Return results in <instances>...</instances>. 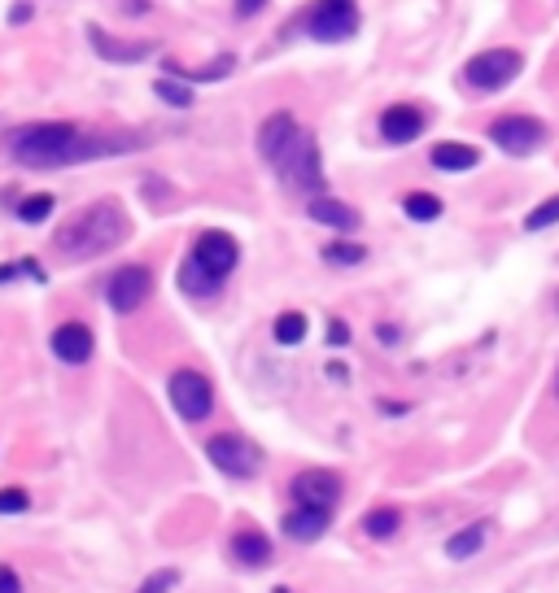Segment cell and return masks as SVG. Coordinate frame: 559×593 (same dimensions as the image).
<instances>
[{
    "label": "cell",
    "mask_w": 559,
    "mask_h": 593,
    "mask_svg": "<svg viewBox=\"0 0 559 593\" xmlns=\"http://www.w3.org/2000/svg\"><path fill=\"white\" fill-rule=\"evenodd\" d=\"M132 144V136H83L75 123H27L9 136V153L31 171H53V166H75L92 157L132 153Z\"/></svg>",
    "instance_id": "6da1fadb"
},
{
    "label": "cell",
    "mask_w": 559,
    "mask_h": 593,
    "mask_svg": "<svg viewBox=\"0 0 559 593\" xmlns=\"http://www.w3.org/2000/svg\"><path fill=\"white\" fill-rule=\"evenodd\" d=\"M127 232H132V223H127L123 205L118 201H92V205H83L79 214H70V219L57 227L53 249L66 253V258H101V253L123 245Z\"/></svg>",
    "instance_id": "7a4b0ae2"
},
{
    "label": "cell",
    "mask_w": 559,
    "mask_h": 593,
    "mask_svg": "<svg viewBox=\"0 0 559 593\" xmlns=\"http://www.w3.org/2000/svg\"><path fill=\"white\" fill-rule=\"evenodd\" d=\"M271 166H276V175L284 179V188H293V192H315L319 184H324L319 144H315L311 131H297V136L289 140V149H284Z\"/></svg>",
    "instance_id": "3957f363"
},
{
    "label": "cell",
    "mask_w": 559,
    "mask_h": 593,
    "mask_svg": "<svg viewBox=\"0 0 559 593\" xmlns=\"http://www.w3.org/2000/svg\"><path fill=\"white\" fill-rule=\"evenodd\" d=\"M520 70H525V57H520L516 48H485V53H477L463 66V79L477 92H498V88H507Z\"/></svg>",
    "instance_id": "277c9868"
},
{
    "label": "cell",
    "mask_w": 559,
    "mask_h": 593,
    "mask_svg": "<svg viewBox=\"0 0 559 593\" xmlns=\"http://www.w3.org/2000/svg\"><path fill=\"white\" fill-rule=\"evenodd\" d=\"M359 31V9L354 0H315L306 14V35L319 44H341Z\"/></svg>",
    "instance_id": "5b68a950"
},
{
    "label": "cell",
    "mask_w": 559,
    "mask_h": 593,
    "mask_svg": "<svg viewBox=\"0 0 559 593\" xmlns=\"http://www.w3.org/2000/svg\"><path fill=\"white\" fill-rule=\"evenodd\" d=\"M166 397H171L175 415H180L184 423H201V419H210V410H214L210 380L201 371H188V367L166 380Z\"/></svg>",
    "instance_id": "8992f818"
},
{
    "label": "cell",
    "mask_w": 559,
    "mask_h": 593,
    "mask_svg": "<svg viewBox=\"0 0 559 593\" xmlns=\"http://www.w3.org/2000/svg\"><path fill=\"white\" fill-rule=\"evenodd\" d=\"M206 454H210V463L219 467L223 476H236V480L258 476V467H263V454H258V445L245 441L241 432H219V437H210V441H206Z\"/></svg>",
    "instance_id": "52a82bcc"
},
{
    "label": "cell",
    "mask_w": 559,
    "mask_h": 593,
    "mask_svg": "<svg viewBox=\"0 0 559 593\" xmlns=\"http://www.w3.org/2000/svg\"><path fill=\"white\" fill-rule=\"evenodd\" d=\"M490 140H494L503 153H511V157H525V153H533V149H542L546 127H542L533 114H507V118H498V123L490 127Z\"/></svg>",
    "instance_id": "ba28073f"
},
{
    "label": "cell",
    "mask_w": 559,
    "mask_h": 593,
    "mask_svg": "<svg viewBox=\"0 0 559 593\" xmlns=\"http://www.w3.org/2000/svg\"><path fill=\"white\" fill-rule=\"evenodd\" d=\"M153 293V275L149 266H123V271L110 275V284H105V301H110V310L118 314H132L149 301Z\"/></svg>",
    "instance_id": "9c48e42d"
},
{
    "label": "cell",
    "mask_w": 559,
    "mask_h": 593,
    "mask_svg": "<svg viewBox=\"0 0 559 593\" xmlns=\"http://www.w3.org/2000/svg\"><path fill=\"white\" fill-rule=\"evenodd\" d=\"M188 258H193L201 271H210L214 280H228L236 271V262H241V245H236V236H228V232H201Z\"/></svg>",
    "instance_id": "30bf717a"
},
{
    "label": "cell",
    "mask_w": 559,
    "mask_h": 593,
    "mask_svg": "<svg viewBox=\"0 0 559 593\" xmlns=\"http://www.w3.org/2000/svg\"><path fill=\"white\" fill-rule=\"evenodd\" d=\"M289 493H293L297 506H328V511H332V502L341 498V476H337V471H328V467L297 471L293 484H289Z\"/></svg>",
    "instance_id": "8fae6325"
},
{
    "label": "cell",
    "mask_w": 559,
    "mask_h": 593,
    "mask_svg": "<svg viewBox=\"0 0 559 593\" xmlns=\"http://www.w3.org/2000/svg\"><path fill=\"white\" fill-rule=\"evenodd\" d=\"M88 40L97 48V57H105V62H123V66H136V62H145V57L158 53L153 40H114V35H105L101 27H88Z\"/></svg>",
    "instance_id": "7c38bea8"
},
{
    "label": "cell",
    "mask_w": 559,
    "mask_h": 593,
    "mask_svg": "<svg viewBox=\"0 0 559 593\" xmlns=\"http://www.w3.org/2000/svg\"><path fill=\"white\" fill-rule=\"evenodd\" d=\"M428 127L424 110H415V105H389L385 114H380V136H385L389 144H411L420 140Z\"/></svg>",
    "instance_id": "4fadbf2b"
},
{
    "label": "cell",
    "mask_w": 559,
    "mask_h": 593,
    "mask_svg": "<svg viewBox=\"0 0 559 593\" xmlns=\"http://www.w3.org/2000/svg\"><path fill=\"white\" fill-rule=\"evenodd\" d=\"M92 349H97V341H92L88 323H62V328L53 332V354L62 358L66 367H83V362L92 358Z\"/></svg>",
    "instance_id": "5bb4252c"
},
{
    "label": "cell",
    "mask_w": 559,
    "mask_h": 593,
    "mask_svg": "<svg viewBox=\"0 0 559 593\" xmlns=\"http://www.w3.org/2000/svg\"><path fill=\"white\" fill-rule=\"evenodd\" d=\"M284 537L293 541H319L328 532V506H293L289 515L280 519Z\"/></svg>",
    "instance_id": "9a60e30c"
},
{
    "label": "cell",
    "mask_w": 559,
    "mask_h": 593,
    "mask_svg": "<svg viewBox=\"0 0 559 593\" xmlns=\"http://www.w3.org/2000/svg\"><path fill=\"white\" fill-rule=\"evenodd\" d=\"M297 131H302V127H297V118H293L289 110L271 114L267 123L258 127V153H263L267 162H276V157H280L284 149H289V140L297 136Z\"/></svg>",
    "instance_id": "2e32d148"
},
{
    "label": "cell",
    "mask_w": 559,
    "mask_h": 593,
    "mask_svg": "<svg viewBox=\"0 0 559 593\" xmlns=\"http://www.w3.org/2000/svg\"><path fill=\"white\" fill-rule=\"evenodd\" d=\"M433 166L437 171H472V166L481 162V149H472V144H463V140H442V144H433Z\"/></svg>",
    "instance_id": "e0dca14e"
},
{
    "label": "cell",
    "mask_w": 559,
    "mask_h": 593,
    "mask_svg": "<svg viewBox=\"0 0 559 593\" xmlns=\"http://www.w3.org/2000/svg\"><path fill=\"white\" fill-rule=\"evenodd\" d=\"M232 559L241 567H267L271 563V541L263 537V532H254V528H241L232 537Z\"/></svg>",
    "instance_id": "ac0fdd59"
},
{
    "label": "cell",
    "mask_w": 559,
    "mask_h": 593,
    "mask_svg": "<svg viewBox=\"0 0 559 593\" xmlns=\"http://www.w3.org/2000/svg\"><path fill=\"white\" fill-rule=\"evenodd\" d=\"M311 219L324 227H337V232H354L359 227V210L346 201H332V197H315L311 201Z\"/></svg>",
    "instance_id": "d6986e66"
},
{
    "label": "cell",
    "mask_w": 559,
    "mask_h": 593,
    "mask_svg": "<svg viewBox=\"0 0 559 593\" xmlns=\"http://www.w3.org/2000/svg\"><path fill=\"white\" fill-rule=\"evenodd\" d=\"M485 537H490V524H485V519H477V524L459 528L455 537L446 541V554H450L455 563H463V559H477L481 546H485Z\"/></svg>",
    "instance_id": "ffe728a7"
},
{
    "label": "cell",
    "mask_w": 559,
    "mask_h": 593,
    "mask_svg": "<svg viewBox=\"0 0 559 593\" xmlns=\"http://www.w3.org/2000/svg\"><path fill=\"white\" fill-rule=\"evenodd\" d=\"M180 288H184L188 297H214L223 288V280H214V275L201 271L193 258H184V266H180Z\"/></svg>",
    "instance_id": "44dd1931"
},
{
    "label": "cell",
    "mask_w": 559,
    "mask_h": 593,
    "mask_svg": "<svg viewBox=\"0 0 559 593\" xmlns=\"http://www.w3.org/2000/svg\"><path fill=\"white\" fill-rule=\"evenodd\" d=\"M402 210H407V219H415V223L442 219V201H437L433 192H407V197H402Z\"/></svg>",
    "instance_id": "7402d4cb"
},
{
    "label": "cell",
    "mask_w": 559,
    "mask_h": 593,
    "mask_svg": "<svg viewBox=\"0 0 559 593\" xmlns=\"http://www.w3.org/2000/svg\"><path fill=\"white\" fill-rule=\"evenodd\" d=\"M232 66H236V57H232V53H223V57H214L210 66H201V70H180V66L171 62V75H175V79H188V83H214V79L228 75Z\"/></svg>",
    "instance_id": "603a6c76"
},
{
    "label": "cell",
    "mask_w": 559,
    "mask_h": 593,
    "mask_svg": "<svg viewBox=\"0 0 559 593\" xmlns=\"http://www.w3.org/2000/svg\"><path fill=\"white\" fill-rule=\"evenodd\" d=\"M398 524H402V515L394 511V506H380V511L363 515V532H367V537H394Z\"/></svg>",
    "instance_id": "cb8c5ba5"
},
{
    "label": "cell",
    "mask_w": 559,
    "mask_h": 593,
    "mask_svg": "<svg viewBox=\"0 0 559 593\" xmlns=\"http://www.w3.org/2000/svg\"><path fill=\"white\" fill-rule=\"evenodd\" d=\"M276 341L280 345H302L306 341V314L302 310H284L276 319Z\"/></svg>",
    "instance_id": "d4e9b609"
},
{
    "label": "cell",
    "mask_w": 559,
    "mask_h": 593,
    "mask_svg": "<svg viewBox=\"0 0 559 593\" xmlns=\"http://www.w3.org/2000/svg\"><path fill=\"white\" fill-rule=\"evenodd\" d=\"M49 214H53V197H49V192H35V197L18 201V219L22 223H44Z\"/></svg>",
    "instance_id": "484cf974"
},
{
    "label": "cell",
    "mask_w": 559,
    "mask_h": 593,
    "mask_svg": "<svg viewBox=\"0 0 559 593\" xmlns=\"http://www.w3.org/2000/svg\"><path fill=\"white\" fill-rule=\"evenodd\" d=\"M153 92H158L166 105H175V110H188V105H193V88L180 83V79H158L153 83Z\"/></svg>",
    "instance_id": "4316f807"
},
{
    "label": "cell",
    "mask_w": 559,
    "mask_h": 593,
    "mask_svg": "<svg viewBox=\"0 0 559 593\" xmlns=\"http://www.w3.org/2000/svg\"><path fill=\"white\" fill-rule=\"evenodd\" d=\"M363 258H367V249L363 245H350V240H337V245L324 249V262H332V266H359Z\"/></svg>",
    "instance_id": "83f0119b"
},
{
    "label": "cell",
    "mask_w": 559,
    "mask_h": 593,
    "mask_svg": "<svg viewBox=\"0 0 559 593\" xmlns=\"http://www.w3.org/2000/svg\"><path fill=\"white\" fill-rule=\"evenodd\" d=\"M559 223V197H551V201H542L538 210L525 219V232H546V227H555Z\"/></svg>",
    "instance_id": "f1b7e54d"
},
{
    "label": "cell",
    "mask_w": 559,
    "mask_h": 593,
    "mask_svg": "<svg viewBox=\"0 0 559 593\" xmlns=\"http://www.w3.org/2000/svg\"><path fill=\"white\" fill-rule=\"evenodd\" d=\"M31 506V493L18 489V484H9V489H0V515H22Z\"/></svg>",
    "instance_id": "f546056e"
},
{
    "label": "cell",
    "mask_w": 559,
    "mask_h": 593,
    "mask_svg": "<svg viewBox=\"0 0 559 593\" xmlns=\"http://www.w3.org/2000/svg\"><path fill=\"white\" fill-rule=\"evenodd\" d=\"M175 585H180V572H175V567H162V572H153L136 593H171Z\"/></svg>",
    "instance_id": "4dcf8cb0"
},
{
    "label": "cell",
    "mask_w": 559,
    "mask_h": 593,
    "mask_svg": "<svg viewBox=\"0 0 559 593\" xmlns=\"http://www.w3.org/2000/svg\"><path fill=\"white\" fill-rule=\"evenodd\" d=\"M0 593H22V580L9 563H0Z\"/></svg>",
    "instance_id": "1f68e13d"
},
{
    "label": "cell",
    "mask_w": 559,
    "mask_h": 593,
    "mask_svg": "<svg viewBox=\"0 0 559 593\" xmlns=\"http://www.w3.org/2000/svg\"><path fill=\"white\" fill-rule=\"evenodd\" d=\"M267 5L271 0H236V18H254V14H263Z\"/></svg>",
    "instance_id": "d6a6232c"
},
{
    "label": "cell",
    "mask_w": 559,
    "mask_h": 593,
    "mask_svg": "<svg viewBox=\"0 0 559 593\" xmlns=\"http://www.w3.org/2000/svg\"><path fill=\"white\" fill-rule=\"evenodd\" d=\"M328 341H332V345H346V341H350V328H346V323H341V319H332V328H328Z\"/></svg>",
    "instance_id": "836d02e7"
},
{
    "label": "cell",
    "mask_w": 559,
    "mask_h": 593,
    "mask_svg": "<svg viewBox=\"0 0 559 593\" xmlns=\"http://www.w3.org/2000/svg\"><path fill=\"white\" fill-rule=\"evenodd\" d=\"M555 393H559V375H555Z\"/></svg>",
    "instance_id": "e575fe53"
}]
</instances>
